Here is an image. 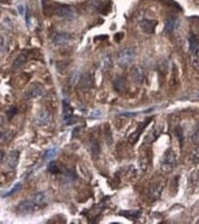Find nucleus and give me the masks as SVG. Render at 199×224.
I'll use <instances>...</instances> for the list:
<instances>
[{"mask_svg": "<svg viewBox=\"0 0 199 224\" xmlns=\"http://www.w3.org/2000/svg\"><path fill=\"white\" fill-rule=\"evenodd\" d=\"M136 57V52L133 48L127 47V48H124L123 50H121L118 53V56H117V61L118 64L122 66H125L130 65L133 60Z\"/></svg>", "mask_w": 199, "mask_h": 224, "instance_id": "nucleus-1", "label": "nucleus"}, {"mask_svg": "<svg viewBox=\"0 0 199 224\" xmlns=\"http://www.w3.org/2000/svg\"><path fill=\"white\" fill-rule=\"evenodd\" d=\"M56 13L58 17L66 20H73L78 17L77 9L74 7L67 6V5H63L58 7L56 10Z\"/></svg>", "mask_w": 199, "mask_h": 224, "instance_id": "nucleus-2", "label": "nucleus"}, {"mask_svg": "<svg viewBox=\"0 0 199 224\" xmlns=\"http://www.w3.org/2000/svg\"><path fill=\"white\" fill-rule=\"evenodd\" d=\"M37 208H39L38 206L31 199H29V200H24L20 202L17 207V211L20 214L27 215V214L33 213Z\"/></svg>", "mask_w": 199, "mask_h": 224, "instance_id": "nucleus-3", "label": "nucleus"}, {"mask_svg": "<svg viewBox=\"0 0 199 224\" xmlns=\"http://www.w3.org/2000/svg\"><path fill=\"white\" fill-rule=\"evenodd\" d=\"M45 93V89L44 87L40 84V83H34L32 84L26 92V99L31 100V99H37L40 97L43 96Z\"/></svg>", "mask_w": 199, "mask_h": 224, "instance_id": "nucleus-4", "label": "nucleus"}, {"mask_svg": "<svg viewBox=\"0 0 199 224\" xmlns=\"http://www.w3.org/2000/svg\"><path fill=\"white\" fill-rule=\"evenodd\" d=\"M175 162H176V157H175V154L174 152L169 150L166 151L165 155H164V160L162 162V170H164L165 172H170L172 170L173 166L175 165Z\"/></svg>", "mask_w": 199, "mask_h": 224, "instance_id": "nucleus-5", "label": "nucleus"}, {"mask_svg": "<svg viewBox=\"0 0 199 224\" xmlns=\"http://www.w3.org/2000/svg\"><path fill=\"white\" fill-rule=\"evenodd\" d=\"M51 120H52V115L47 110L40 111V113L37 114V116L35 118L36 124L38 126H41V127H44V126L49 125L51 123Z\"/></svg>", "mask_w": 199, "mask_h": 224, "instance_id": "nucleus-6", "label": "nucleus"}, {"mask_svg": "<svg viewBox=\"0 0 199 224\" xmlns=\"http://www.w3.org/2000/svg\"><path fill=\"white\" fill-rule=\"evenodd\" d=\"M158 21L154 20H144L140 22V28L143 32L147 34H152L155 32Z\"/></svg>", "mask_w": 199, "mask_h": 224, "instance_id": "nucleus-7", "label": "nucleus"}, {"mask_svg": "<svg viewBox=\"0 0 199 224\" xmlns=\"http://www.w3.org/2000/svg\"><path fill=\"white\" fill-rule=\"evenodd\" d=\"M70 41H71V35L67 32L57 33L53 38L54 43L57 46H63L65 44H67Z\"/></svg>", "mask_w": 199, "mask_h": 224, "instance_id": "nucleus-8", "label": "nucleus"}, {"mask_svg": "<svg viewBox=\"0 0 199 224\" xmlns=\"http://www.w3.org/2000/svg\"><path fill=\"white\" fill-rule=\"evenodd\" d=\"M20 160V151L11 150L7 157V164L10 169H16Z\"/></svg>", "mask_w": 199, "mask_h": 224, "instance_id": "nucleus-9", "label": "nucleus"}, {"mask_svg": "<svg viewBox=\"0 0 199 224\" xmlns=\"http://www.w3.org/2000/svg\"><path fill=\"white\" fill-rule=\"evenodd\" d=\"M31 200L38 206V208H40L47 205V203L49 202V197L45 192H39L32 196Z\"/></svg>", "mask_w": 199, "mask_h": 224, "instance_id": "nucleus-10", "label": "nucleus"}, {"mask_svg": "<svg viewBox=\"0 0 199 224\" xmlns=\"http://www.w3.org/2000/svg\"><path fill=\"white\" fill-rule=\"evenodd\" d=\"M189 48L194 56H199V40L196 35H191L189 38Z\"/></svg>", "mask_w": 199, "mask_h": 224, "instance_id": "nucleus-11", "label": "nucleus"}, {"mask_svg": "<svg viewBox=\"0 0 199 224\" xmlns=\"http://www.w3.org/2000/svg\"><path fill=\"white\" fill-rule=\"evenodd\" d=\"M113 66V56L111 54L107 53L105 54L102 58V61H101V68L103 70V71H106V70H109L111 67Z\"/></svg>", "mask_w": 199, "mask_h": 224, "instance_id": "nucleus-12", "label": "nucleus"}, {"mask_svg": "<svg viewBox=\"0 0 199 224\" xmlns=\"http://www.w3.org/2000/svg\"><path fill=\"white\" fill-rule=\"evenodd\" d=\"M131 75L133 79L137 82H142L145 77L144 71L140 66H135L131 71Z\"/></svg>", "mask_w": 199, "mask_h": 224, "instance_id": "nucleus-13", "label": "nucleus"}, {"mask_svg": "<svg viewBox=\"0 0 199 224\" xmlns=\"http://www.w3.org/2000/svg\"><path fill=\"white\" fill-rule=\"evenodd\" d=\"M179 27V20L177 18H171L166 21L165 31L167 32H173Z\"/></svg>", "mask_w": 199, "mask_h": 224, "instance_id": "nucleus-14", "label": "nucleus"}, {"mask_svg": "<svg viewBox=\"0 0 199 224\" xmlns=\"http://www.w3.org/2000/svg\"><path fill=\"white\" fill-rule=\"evenodd\" d=\"M13 137V132L9 130H6L0 133V146L6 145L10 142Z\"/></svg>", "mask_w": 199, "mask_h": 224, "instance_id": "nucleus-15", "label": "nucleus"}, {"mask_svg": "<svg viewBox=\"0 0 199 224\" xmlns=\"http://www.w3.org/2000/svg\"><path fill=\"white\" fill-rule=\"evenodd\" d=\"M63 103H64L63 104V117L65 120H67L73 114V108L66 101H64Z\"/></svg>", "mask_w": 199, "mask_h": 224, "instance_id": "nucleus-16", "label": "nucleus"}, {"mask_svg": "<svg viewBox=\"0 0 199 224\" xmlns=\"http://www.w3.org/2000/svg\"><path fill=\"white\" fill-rule=\"evenodd\" d=\"M26 61H27V57H26V56H25L24 54H20V55H19V56L16 57V59L14 60L12 66H13L15 69L20 68V67H21L23 65L26 63Z\"/></svg>", "mask_w": 199, "mask_h": 224, "instance_id": "nucleus-17", "label": "nucleus"}, {"mask_svg": "<svg viewBox=\"0 0 199 224\" xmlns=\"http://www.w3.org/2000/svg\"><path fill=\"white\" fill-rule=\"evenodd\" d=\"M147 122H149V120H148V121H147V122H145L142 126L140 125V126H139V128H138V130H137L135 133H133V134L130 136V137H129V141H130L131 143H136V142H137V140H138V137H139V135L141 134V132L143 131V129L145 128V126L147 124Z\"/></svg>", "mask_w": 199, "mask_h": 224, "instance_id": "nucleus-18", "label": "nucleus"}, {"mask_svg": "<svg viewBox=\"0 0 199 224\" xmlns=\"http://www.w3.org/2000/svg\"><path fill=\"white\" fill-rule=\"evenodd\" d=\"M80 84V86L82 88H88L91 84V79H90V77L88 76V74H84L80 77V80L79 82Z\"/></svg>", "mask_w": 199, "mask_h": 224, "instance_id": "nucleus-19", "label": "nucleus"}, {"mask_svg": "<svg viewBox=\"0 0 199 224\" xmlns=\"http://www.w3.org/2000/svg\"><path fill=\"white\" fill-rule=\"evenodd\" d=\"M7 47V38L4 34H0V54L4 53Z\"/></svg>", "mask_w": 199, "mask_h": 224, "instance_id": "nucleus-20", "label": "nucleus"}, {"mask_svg": "<svg viewBox=\"0 0 199 224\" xmlns=\"http://www.w3.org/2000/svg\"><path fill=\"white\" fill-rule=\"evenodd\" d=\"M80 77H81V76H80L79 72H78V71L74 72V73L72 74L71 78H70V84H71L72 86L77 85V84L79 82V80H80Z\"/></svg>", "mask_w": 199, "mask_h": 224, "instance_id": "nucleus-21", "label": "nucleus"}, {"mask_svg": "<svg viewBox=\"0 0 199 224\" xmlns=\"http://www.w3.org/2000/svg\"><path fill=\"white\" fill-rule=\"evenodd\" d=\"M124 87V80L122 78H117L114 80V88L116 91H122Z\"/></svg>", "mask_w": 199, "mask_h": 224, "instance_id": "nucleus-22", "label": "nucleus"}, {"mask_svg": "<svg viewBox=\"0 0 199 224\" xmlns=\"http://www.w3.org/2000/svg\"><path fill=\"white\" fill-rule=\"evenodd\" d=\"M56 154H57V149H49L45 152L43 159H44V160H50L56 156Z\"/></svg>", "mask_w": 199, "mask_h": 224, "instance_id": "nucleus-23", "label": "nucleus"}, {"mask_svg": "<svg viewBox=\"0 0 199 224\" xmlns=\"http://www.w3.org/2000/svg\"><path fill=\"white\" fill-rule=\"evenodd\" d=\"M20 188H21V184L20 183H18V184H16L14 186H13V188L11 189V190H9L8 192H7L3 196L4 197H7V196H10L11 195H13V194H15L16 192H18V191H20Z\"/></svg>", "mask_w": 199, "mask_h": 224, "instance_id": "nucleus-24", "label": "nucleus"}, {"mask_svg": "<svg viewBox=\"0 0 199 224\" xmlns=\"http://www.w3.org/2000/svg\"><path fill=\"white\" fill-rule=\"evenodd\" d=\"M48 170L49 172H51L52 173H57L58 172V167H57V164L56 161H51L49 162L48 164Z\"/></svg>", "mask_w": 199, "mask_h": 224, "instance_id": "nucleus-25", "label": "nucleus"}, {"mask_svg": "<svg viewBox=\"0 0 199 224\" xmlns=\"http://www.w3.org/2000/svg\"><path fill=\"white\" fill-rule=\"evenodd\" d=\"M17 114V109L15 108V107H13V108H11V109H9L7 112V118H8V120H10L15 114Z\"/></svg>", "mask_w": 199, "mask_h": 224, "instance_id": "nucleus-26", "label": "nucleus"}, {"mask_svg": "<svg viewBox=\"0 0 199 224\" xmlns=\"http://www.w3.org/2000/svg\"><path fill=\"white\" fill-rule=\"evenodd\" d=\"M25 11H26L25 6H24L23 4H20V5L18 6V12H19V14H20V16L24 17V15H25Z\"/></svg>", "mask_w": 199, "mask_h": 224, "instance_id": "nucleus-27", "label": "nucleus"}, {"mask_svg": "<svg viewBox=\"0 0 199 224\" xmlns=\"http://www.w3.org/2000/svg\"><path fill=\"white\" fill-rule=\"evenodd\" d=\"M192 140L195 144H199V129H197L192 136Z\"/></svg>", "mask_w": 199, "mask_h": 224, "instance_id": "nucleus-28", "label": "nucleus"}, {"mask_svg": "<svg viewBox=\"0 0 199 224\" xmlns=\"http://www.w3.org/2000/svg\"><path fill=\"white\" fill-rule=\"evenodd\" d=\"M6 124V117L4 115H1L0 114V128L4 127Z\"/></svg>", "mask_w": 199, "mask_h": 224, "instance_id": "nucleus-29", "label": "nucleus"}, {"mask_svg": "<svg viewBox=\"0 0 199 224\" xmlns=\"http://www.w3.org/2000/svg\"><path fill=\"white\" fill-rule=\"evenodd\" d=\"M101 114H101V112H99V111H95V112L92 114L93 116H101Z\"/></svg>", "mask_w": 199, "mask_h": 224, "instance_id": "nucleus-30", "label": "nucleus"}, {"mask_svg": "<svg viewBox=\"0 0 199 224\" xmlns=\"http://www.w3.org/2000/svg\"><path fill=\"white\" fill-rule=\"evenodd\" d=\"M3 158H4V152L0 150V161L3 160Z\"/></svg>", "mask_w": 199, "mask_h": 224, "instance_id": "nucleus-31", "label": "nucleus"}, {"mask_svg": "<svg viewBox=\"0 0 199 224\" xmlns=\"http://www.w3.org/2000/svg\"><path fill=\"white\" fill-rule=\"evenodd\" d=\"M198 96H199V95H198Z\"/></svg>", "mask_w": 199, "mask_h": 224, "instance_id": "nucleus-32", "label": "nucleus"}]
</instances>
